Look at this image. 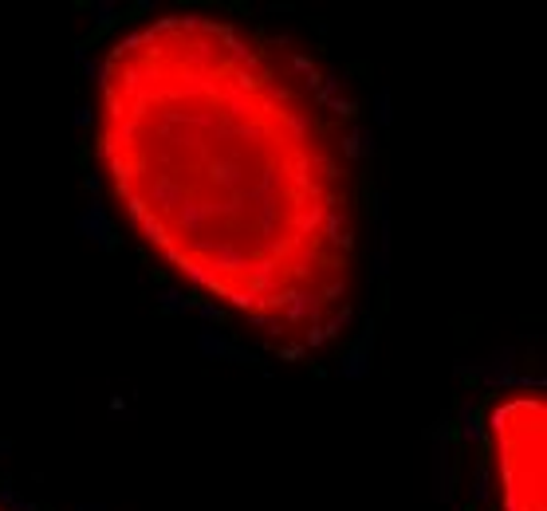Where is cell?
I'll use <instances>...</instances> for the list:
<instances>
[{
	"label": "cell",
	"mask_w": 547,
	"mask_h": 511,
	"mask_svg": "<svg viewBox=\"0 0 547 511\" xmlns=\"http://www.w3.org/2000/svg\"><path fill=\"white\" fill-rule=\"evenodd\" d=\"M91 150L181 287L291 362L343 350L367 284L359 142L304 51L205 8L134 16L99 51Z\"/></svg>",
	"instance_id": "6da1fadb"
},
{
	"label": "cell",
	"mask_w": 547,
	"mask_h": 511,
	"mask_svg": "<svg viewBox=\"0 0 547 511\" xmlns=\"http://www.w3.org/2000/svg\"><path fill=\"white\" fill-rule=\"evenodd\" d=\"M472 496L480 511H547V397L516 381L472 417Z\"/></svg>",
	"instance_id": "7a4b0ae2"
},
{
	"label": "cell",
	"mask_w": 547,
	"mask_h": 511,
	"mask_svg": "<svg viewBox=\"0 0 547 511\" xmlns=\"http://www.w3.org/2000/svg\"><path fill=\"white\" fill-rule=\"evenodd\" d=\"M0 511H40V507H32L28 499H20V496H12L8 488H0Z\"/></svg>",
	"instance_id": "3957f363"
}]
</instances>
